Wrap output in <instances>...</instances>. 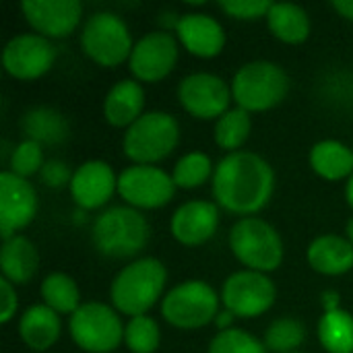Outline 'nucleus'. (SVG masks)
Listing matches in <instances>:
<instances>
[{
  "label": "nucleus",
  "mask_w": 353,
  "mask_h": 353,
  "mask_svg": "<svg viewBox=\"0 0 353 353\" xmlns=\"http://www.w3.org/2000/svg\"><path fill=\"white\" fill-rule=\"evenodd\" d=\"M207 353H269L265 343L254 337L252 333L244 329H230V331H219L215 337L209 341Z\"/></svg>",
  "instance_id": "obj_33"
},
{
  "label": "nucleus",
  "mask_w": 353,
  "mask_h": 353,
  "mask_svg": "<svg viewBox=\"0 0 353 353\" xmlns=\"http://www.w3.org/2000/svg\"><path fill=\"white\" fill-rule=\"evenodd\" d=\"M145 114V89L134 79H122L103 97V118L114 128H128Z\"/></svg>",
  "instance_id": "obj_21"
},
{
  "label": "nucleus",
  "mask_w": 353,
  "mask_h": 353,
  "mask_svg": "<svg viewBox=\"0 0 353 353\" xmlns=\"http://www.w3.org/2000/svg\"><path fill=\"white\" fill-rule=\"evenodd\" d=\"M178 103L196 120H219L232 103V85L215 72L186 74L176 89Z\"/></svg>",
  "instance_id": "obj_12"
},
{
  "label": "nucleus",
  "mask_w": 353,
  "mask_h": 353,
  "mask_svg": "<svg viewBox=\"0 0 353 353\" xmlns=\"http://www.w3.org/2000/svg\"><path fill=\"white\" fill-rule=\"evenodd\" d=\"M79 41L85 56L103 68H114L128 62L134 48L126 21L112 10H97L89 14L83 23Z\"/></svg>",
  "instance_id": "obj_8"
},
{
  "label": "nucleus",
  "mask_w": 353,
  "mask_h": 353,
  "mask_svg": "<svg viewBox=\"0 0 353 353\" xmlns=\"http://www.w3.org/2000/svg\"><path fill=\"white\" fill-rule=\"evenodd\" d=\"M37 190L35 186L4 170L0 174V236L2 242L25 230L37 215Z\"/></svg>",
  "instance_id": "obj_15"
},
{
  "label": "nucleus",
  "mask_w": 353,
  "mask_h": 353,
  "mask_svg": "<svg viewBox=\"0 0 353 353\" xmlns=\"http://www.w3.org/2000/svg\"><path fill=\"white\" fill-rule=\"evenodd\" d=\"M68 333L85 353H112L124 343V325L112 304L83 302L68 319Z\"/></svg>",
  "instance_id": "obj_9"
},
{
  "label": "nucleus",
  "mask_w": 353,
  "mask_h": 353,
  "mask_svg": "<svg viewBox=\"0 0 353 353\" xmlns=\"http://www.w3.org/2000/svg\"><path fill=\"white\" fill-rule=\"evenodd\" d=\"M68 190L81 211H97L118 192V176L108 161L89 159L72 172Z\"/></svg>",
  "instance_id": "obj_16"
},
{
  "label": "nucleus",
  "mask_w": 353,
  "mask_h": 353,
  "mask_svg": "<svg viewBox=\"0 0 353 353\" xmlns=\"http://www.w3.org/2000/svg\"><path fill=\"white\" fill-rule=\"evenodd\" d=\"M252 130V118L246 110L242 108H230L213 128V141L219 149L225 153H236L242 151L244 143L248 141Z\"/></svg>",
  "instance_id": "obj_29"
},
{
  "label": "nucleus",
  "mask_w": 353,
  "mask_h": 353,
  "mask_svg": "<svg viewBox=\"0 0 353 353\" xmlns=\"http://www.w3.org/2000/svg\"><path fill=\"white\" fill-rule=\"evenodd\" d=\"M39 180L48 188H64V186H70L72 172L60 159H46V163L39 172Z\"/></svg>",
  "instance_id": "obj_36"
},
{
  "label": "nucleus",
  "mask_w": 353,
  "mask_h": 353,
  "mask_svg": "<svg viewBox=\"0 0 353 353\" xmlns=\"http://www.w3.org/2000/svg\"><path fill=\"white\" fill-rule=\"evenodd\" d=\"M221 296L203 279H186L165 292L161 300V319L180 331H196L219 314Z\"/></svg>",
  "instance_id": "obj_7"
},
{
  "label": "nucleus",
  "mask_w": 353,
  "mask_h": 353,
  "mask_svg": "<svg viewBox=\"0 0 353 353\" xmlns=\"http://www.w3.org/2000/svg\"><path fill=\"white\" fill-rule=\"evenodd\" d=\"M213 174H215L213 159L203 151L184 153L172 170L174 184L182 190H192L203 186L205 182H211Z\"/></svg>",
  "instance_id": "obj_30"
},
{
  "label": "nucleus",
  "mask_w": 353,
  "mask_h": 353,
  "mask_svg": "<svg viewBox=\"0 0 353 353\" xmlns=\"http://www.w3.org/2000/svg\"><path fill=\"white\" fill-rule=\"evenodd\" d=\"M306 341V327L302 321L292 316L275 319L265 331V347L273 353H296Z\"/></svg>",
  "instance_id": "obj_31"
},
{
  "label": "nucleus",
  "mask_w": 353,
  "mask_h": 353,
  "mask_svg": "<svg viewBox=\"0 0 353 353\" xmlns=\"http://www.w3.org/2000/svg\"><path fill=\"white\" fill-rule=\"evenodd\" d=\"M124 345L130 353H155L161 345V329L149 314L134 316L124 325Z\"/></svg>",
  "instance_id": "obj_32"
},
{
  "label": "nucleus",
  "mask_w": 353,
  "mask_h": 353,
  "mask_svg": "<svg viewBox=\"0 0 353 353\" xmlns=\"http://www.w3.org/2000/svg\"><path fill=\"white\" fill-rule=\"evenodd\" d=\"M290 91L285 68L273 60H250L242 64L232 79V97L248 114L277 108Z\"/></svg>",
  "instance_id": "obj_5"
},
{
  "label": "nucleus",
  "mask_w": 353,
  "mask_h": 353,
  "mask_svg": "<svg viewBox=\"0 0 353 353\" xmlns=\"http://www.w3.org/2000/svg\"><path fill=\"white\" fill-rule=\"evenodd\" d=\"M180 46L196 58H215L225 48V29L209 12H184L174 29Z\"/></svg>",
  "instance_id": "obj_19"
},
{
  "label": "nucleus",
  "mask_w": 353,
  "mask_h": 353,
  "mask_svg": "<svg viewBox=\"0 0 353 353\" xmlns=\"http://www.w3.org/2000/svg\"><path fill=\"white\" fill-rule=\"evenodd\" d=\"M345 238L352 242V246H353V217H350V219H347V223H345Z\"/></svg>",
  "instance_id": "obj_42"
},
{
  "label": "nucleus",
  "mask_w": 353,
  "mask_h": 353,
  "mask_svg": "<svg viewBox=\"0 0 353 353\" xmlns=\"http://www.w3.org/2000/svg\"><path fill=\"white\" fill-rule=\"evenodd\" d=\"M151 240V225L147 217L128 205L103 209L91 225L93 248L116 261L137 259Z\"/></svg>",
  "instance_id": "obj_3"
},
{
  "label": "nucleus",
  "mask_w": 353,
  "mask_h": 353,
  "mask_svg": "<svg viewBox=\"0 0 353 353\" xmlns=\"http://www.w3.org/2000/svg\"><path fill=\"white\" fill-rule=\"evenodd\" d=\"M296 353H304V352H296Z\"/></svg>",
  "instance_id": "obj_43"
},
{
  "label": "nucleus",
  "mask_w": 353,
  "mask_h": 353,
  "mask_svg": "<svg viewBox=\"0 0 353 353\" xmlns=\"http://www.w3.org/2000/svg\"><path fill=\"white\" fill-rule=\"evenodd\" d=\"M60 314L46 304H33L19 316V337L33 353H46L54 347L60 339Z\"/></svg>",
  "instance_id": "obj_22"
},
{
  "label": "nucleus",
  "mask_w": 353,
  "mask_h": 353,
  "mask_svg": "<svg viewBox=\"0 0 353 353\" xmlns=\"http://www.w3.org/2000/svg\"><path fill=\"white\" fill-rule=\"evenodd\" d=\"M39 296H41V304H46L58 314H68V316H72L83 304L77 281L62 271H54L43 277L39 285Z\"/></svg>",
  "instance_id": "obj_27"
},
{
  "label": "nucleus",
  "mask_w": 353,
  "mask_h": 353,
  "mask_svg": "<svg viewBox=\"0 0 353 353\" xmlns=\"http://www.w3.org/2000/svg\"><path fill=\"white\" fill-rule=\"evenodd\" d=\"M0 298H2V308H0V323L2 325H8L14 314H17V308H19V296H17V288L6 281V279H0Z\"/></svg>",
  "instance_id": "obj_37"
},
{
  "label": "nucleus",
  "mask_w": 353,
  "mask_h": 353,
  "mask_svg": "<svg viewBox=\"0 0 353 353\" xmlns=\"http://www.w3.org/2000/svg\"><path fill=\"white\" fill-rule=\"evenodd\" d=\"M168 269L155 256H141L124 265L110 283V304L130 319L147 314L163 300Z\"/></svg>",
  "instance_id": "obj_2"
},
{
  "label": "nucleus",
  "mask_w": 353,
  "mask_h": 353,
  "mask_svg": "<svg viewBox=\"0 0 353 353\" xmlns=\"http://www.w3.org/2000/svg\"><path fill=\"white\" fill-rule=\"evenodd\" d=\"M345 201H347L350 209L353 211V176L347 180V184H345Z\"/></svg>",
  "instance_id": "obj_41"
},
{
  "label": "nucleus",
  "mask_w": 353,
  "mask_h": 353,
  "mask_svg": "<svg viewBox=\"0 0 353 353\" xmlns=\"http://www.w3.org/2000/svg\"><path fill=\"white\" fill-rule=\"evenodd\" d=\"M21 128L29 141L43 145H60L68 139V120L50 105H35L23 114Z\"/></svg>",
  "instance_id": "obj_26"
},
{
  "label": "nucleus",
  "mask_w": 353,
  "mask_h": 353,
  "mask_svg": "<svg viewBox=\"0 0 353 353\" xmlns=\"http://www.w3.org/2000/svg\"><path fill=\"white\" fill-rule=\"evenodd\" d=\"M56 60L52 39L39 33H19L2 50V68L17 81H35L50 72Z\"/></svg>",
  "instance_id": "obj_14"
},
{
  "label": "nucleus",
  "mask_w": 353,
  "mask_h": 353,
  "mask_svg": "<svg viewBox=\"0 0 353 353\" xmlns=\"http://www.w3.org/2000/svg\"><path fill=\"white\" fill-rule=\"evenodd\" d=\"M178 186L172 174L157 165H128L118 174V196L139 211L161 209L172 203Z\"/></svg>",
  "instance_id": "obj_11"
},
{
  "label": "nucleus",
  "mask_w": 353,
  "mask_h": 353,
  "mask_svg": "<svg viewBox=\"0 0 353 353\" xmlns=\"http://www.w3.org/2000/svg\"><path fill=\"white\" fill-rule=\"evenodd\" d=\"M230 250L244 269L273 273L283 265L285 246L281 234L261 217H240L228 236Z\"/></svg>",
  "instance_id": "obj_6"
},
{
  "label": "nucleus",
  "mask_w": 353,
  "mask_h": 353,
  "mask_svg": "<svg viewBox=\"0 0 353 353\" xmlns=\"http://www.w3.org/2000/svg\"><path fill=\"white\" fill-rule=\"evenodd\" d=\"M267 25L273 37L290 46L304 43L312 31V21L306 8L292 2H273L267 14Z\"/></svg>",
  "instance_id": "obj_25"
},
{
  "label": "nucleus",
  "mask_w": 353,
  "mask_h": 353,
  "mask_svg": "<svg viewBox=\"0 0 353 353\" xmlns=\"http://www.w3.org/2000/svg\"><path fill=\"white\" fill-rule=\"evenodd\" d=\"M180 58V41L168 29H155L134 41L128 70L139 83H159L172 74Z\"/></svg>",
  "instance_id": "obj_13"
},
{
  "label": "nucleus",
  "mask_w": 353,
  "mask_h": 353,
  "mask_svg": "<svg viewBox=\"0 0 353 353\" xmlns=\"http://www.w3.org/2000/svg\"><path fill=\"white\" fill-rule=\"evenodd\" d=\"M46 163V157H43V147L35 141H21L19 145H14V149L10 151V157H8V172H12L14 176L19 178H25L29 180L31 176H39L41 168Z\"/></svg>",
  "instance_id": "obj_34"
},
{
  "label": "nucleus",
  "mask_w": 353,
  "mask_h": 353,
  "mask_svg": "<svg viewBox=\"0 0 353 353\" xmlns=\"http://www.w3.org/2000/svg\"><path fill=\"white\" fill-rule=\"evenodd\" d=\"M234 321H236V316L230 312V310H219V314L215 316V327H217V333L219 331H230V329H234Z\"/></svg>",
  "instance_id": "obj_39"
},
{
  "label": "nucleus",
  "mask_w": 353,
  "mask_h": 353,
  "mask_svg": "<svg viewBox=\"0 0 353 353\" xmlns=\"http://www.w3.org/2000/svg\"><path fill=\"white\" fill-rule=\"evenodd\" d=\"M316 335L327 353H353V314L343 308L323 312Z\"/></svg>",
  "instance_id": "obj_28"
},
{
  "label": "nucleus",
  "mask_w": 353,
  "mask_h": 353,
  "mask_svg": "<svg viewBox=\"0 0 353 353\" xmlns=\"http://www.w3.org/2000/svg\"><path fill=\"white\" fill-rule=\"evenodd\" d=\"M308 163L316 176L329 182L350 180L353 176V149L341 141L325 139L312 145Z\"/></svg>",
  "instance_id": "obj_24"
},
{
  "label": "nucleus",
  "mask_w": 353,
  "mask_h": 353,
  "mask_svg": "<svg viewBox=\"0 0 353 353\" xmlns=\"http://www.w3.org/2000/svg\"><path fill=\"white\" fill-rule=\"evenodd\" d=\"M180 145V122L163 110L145 112L124 130L122 151L134 165H155Z\"/></svg>",
  "instance_id": "obj_4"
},
{
  "label": "nucleus",
  "mask_w": 353,
  "mask_h": 353,
  "mask_svg": "<svg viewBox=\"0 0 353 353\" xmlns=\"http://www.w3.org/2000/svg\"><path fill=\"white\" fill-rule=\"evenodd\" d=\"M306 261L312 271L327 277H339L353 269V246L345 236L323 234L306 248Z\"/></svg>",
  "instance_id": "obj_20"
},
{
  "label": "nucleus",
  "mask_w": 353,
  "mask_h": 353,
  "mask_svg": "<svg viewBox=\"0 0 353 353\" xmlns=\"http://www.w3.org/2000/svg\"><path fill=\"white\" fill-rule=\"evenodd\" d=\"M211 192L217 207L232 215L254 217L263 211L275 192V172L271 163L254 151L225 153L211 180Z\"/></svg>",
  "instance_id": "obj_1"
},
{
  "label": "nucleus",
  "mask_w": 353,
  "mask_h": 353,
  "mask_svg": "<svg viewBox=\"0 0 353 353\" xmlns=\"http://www.w3.org/2000/svg\"><path fill=\"white\" fill-rule=\"evenodd\" d=\"M39 269L37 246L27 236H12L2 242L0 248V271L2 279L17 285H27Z\"/></svg>",
  "instance_id": "obj_23"
},
{
  "label": "nucleus",
  "mask_w": 353,
  "mask_h": 353,
  "mask_svg": "<svg viewBox=\"0 0 353 353\" xmlns=\"http://www.w3.org/2000/svg\"><path fill=\"white\" fill-rule=\"evenodd\" d=\"M269 0H225L219 2V8L228 14L234 17L238 21H256V19H267L269 10H271Z\"/></svg>",
  "instance_id": "obj_35"
},
{
  "label": "nucleus",
  "mask_w": 353,
  "mask_h": 353,
  "mask_svg": "<svg viewBox=\"0 0 353 353\" xmlns=\"http://www.w3.org/2000/svg\"><path fill=\"white\" fill-rule=\"evenodd\" d=\"M21 10L29 27L48 39L68 37L83 21V4L79 0H25Z\"/></svg>",
  "instance_id": "obj_17"
},
{
  "label": "nucleus",
  "mask_w": 353,
  "mask_h": 353,
  "mask_svg": "<svg viewBox=\"0 0 353 353\" xmlns=\"http://www.w3.org/2000/svg\"><path fill=\"white\" fill-rule=\"evenodd\" d=\"M321 304H323V310H325V312L339 310V308H341V296H339V292H335V290H325V292L321 294Z\"/></svg>",
  "instance_id": "obj_38"
},
{
  "label": "nucleus",
  "mask_w": 353,
  "mask_h": 353,
  "mask_svg": "<svg viewBox=\"0 0 353 353\" xmlns=\"http://www.w3.org/2000/svg\"><path fill=\"white\" fill-rule=\"evenodd\" d=\"M217 228L219 207L213 201H186L170 219V232L174 240L188 248L207 244L215 236Z\"/></svg>",
  "instance_id": "obj_18"
},
{
  "label": "nucleus",
  "mask_w": 353,
  "mask_h": 353,
  "mask_svg": "<svg viewBox=\"0 0 353 353\" xmlns=\"http://www.w3.org/2000/svg\"><path fill=\"white\" fill-rule=\"evenodd\" d=\"M333 8L347 21H353V0H335Z\"/></svg>",
  "instance_id": "obj_40"
},
{
  "label": "nucleus",
  "mask_w": 353,
  "mask_h": 353,
  "mask_svg": "<svg viewBox=\"0 0 353 353\" xmlns=\"http://www.w3.org/2000/svg\"><path fill=\"white\" fill-rule=\"evenodd\" d=\"M219 296L223 308L236 319H259L273 308L277 285L267 273L242 269L225 277Z\"/></svg>",
  "instance_id": "obj_10"
}]
</instances>
